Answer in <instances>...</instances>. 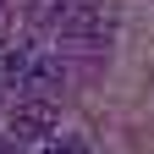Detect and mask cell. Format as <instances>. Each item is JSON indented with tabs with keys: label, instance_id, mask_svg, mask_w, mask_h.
I'll return each mask as SVG.
<instances>
[{
	"label": "cell",
	"instance_id": "2",
	"mask_svg": "<svg viewBox=\"0 0 154 154\" xmlns=\"http://www.w3.org/2000/svg\"><path fill=\"white\" fill-rule=\"evenodd\" d=\"M61 88H66V66H61V55H38L33 72H28V94H22V99H55Z\"/></svg>",
	"mask_w": 154,
	"mask_h": 154
},
{
	"label": "cell",
	"instance_id": "1",
	"mask_svg": "<svg viewBox=\"0 0 154 154\" xmlns=\"http://www.w3.org/2000/svg\"><path fill=\"white\" fill-rule=\"evenodd\" d=\"M55 121H61L55 99H11L6 132H11V143H22V138H38V143H50V138H55Z\"/></svg>",
	"mask_w": 154,
	"mask_h": 154
},
{
	"label": "cell",
	"instance_id": "3",
	"mask_svg": "<svg viewBox=\"0 0 154 154\" xmlns=\"http://www.w3.org/2000/svg\"><path fill=\"white\" fill-rule=\"evenodd\" d=\"M38 61V50L33 44H17V50H0V88H11L17 99L28 94V72Z\"/></svg>",
	"mask_w": 154,
	"mask_h": 154
},
{
	"label": "cell",
	"instance_id": "5",
	"mask_svg": "<svg viewBox=\"0 0 154 154\" xmlns=\"http://www.w3.org/2000/svg\"><path fill=\"white\" fill-rule=\"evenodd\" d=\"M0 17H6V0H0Z\"/></svg>",
	"mask_w": 154,
	"mask_h": 154
},
{
	"label": "cell",
	"instance_id": "4",
	"mask_svg": "<svg viewBox=\"0 0 154 154\" xmlns=\"http://www.w3.org/2000/svg\"><path fill=\"white\" fill-rule=\"evenodd\" d=\"M38 154H88V143H83V138H66V132H55L50 143H38Z\"/></svg>",
	"mask_w": 154,
	"mask_h": 154
}]
</instances>
